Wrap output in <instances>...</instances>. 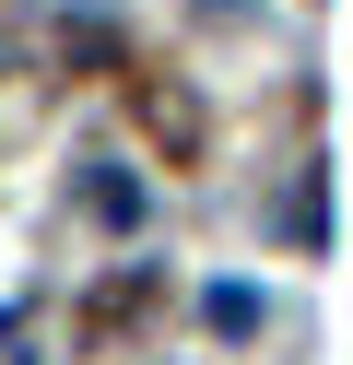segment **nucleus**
Here are the masks:
<instances>
[{
	"label": "nucleus",
	"instance_id": "f257e3e1",
	"mask_svg": "<svg viewBox=\"0 0 353 365\" xmlns=\"http://www.w3.org/2000/svg\"><path fill=\"white\" fill-rule=\"evenodd\" d=\"M83 200H94V224H141V177H118V165H94Z\"/></svg>",
	"mask_w": 353,
	"mask_h": 365
},
{
	"label": "nucleus",
	"instance_id": "f03ea898",
	"mask_svg": "<svg viewBox=\"0 0 353 365\" xmlns=\"http://www.w3.org/2000/svg\"><path fill=\"white\" fill-rule=\"evenodd\" d=\"M212 330H259V294L247 283H212Z\"/></svg>",
	"mask_w": 353,
	"mask_h": 365
}]
</instances>
